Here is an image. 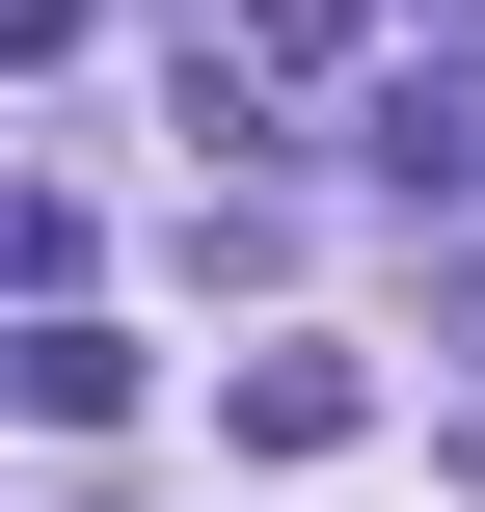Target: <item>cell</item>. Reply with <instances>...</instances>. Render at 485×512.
I'll list each match as a JSON object with an SVG mask.
<instances>
[{
	"mask_svg": "<svg viewBox=\"0 0 485 512\" xmlns=\"http://www.w3.org/2000/svg\"><path fill=\"white\" fill-rule=\"evenodd\" d=\"M351 135H378V189H485V54H378Z\"/></svg>",
	"mask_w": 485,
	"mask_h": 512,
	"instance_id": "cell-1",
	"label": "cell"
},
{
	"mask_svg": "<svg viewBox=\"0 0 485 512\" xmlns=\"http://www.w3.org/2000/svg\"><path fill=\"white\" fill-rule=\"evenodd\" d=\"M216 432H243V459H351V432H378V351H243Z\"/></svg>",
	"mask_w": 485,
	"mask_h": 512,
	"instance_id": "cell-2",
	"label": "cell"
},
{
	"mask_svg": "<svg viewBox=\"0 0 485 512\" xmlns=\"http://www.w3.org/2000/svg\"><path fill=\"white\" fill-rule=\"evenodd\" d=\"M0 378H27V432H108V405H135V351H108L81 297H27V351H0Z\"/></svg>",
	"mask_w": 485,
	"mask_h": 512,
	"instance_id": "cell-3",
	"label": "cell"
},
{
	"mask_svg": "<svg viewBox=\"0 0 485 512\" xmlns=\"http://www.w3.org/2000/svg\"><path fill=\"white\" fill-rule=\"evenodd\" d=\"M432 27H485V0H432Z\"/></svg>",
	"mask_w": 485,
	"mask_h": 512,
	"instance_id": "cell-4",
	"label": "cell"
},
{
	"mask_svg": "<svg viewBox=\"0 0 485 512\" xmlns=\"http://www.w3.org/2000/svg\"><path fill=\"white\" fill-rule=\"evenodd\" d=\"M459 459H485V405H459Z\"/></svg>",
	"mask_w": 485,
	"mask_h": 512,
	"instance_id": "cell-5",
	"label": "cell"
}]
</instances>
